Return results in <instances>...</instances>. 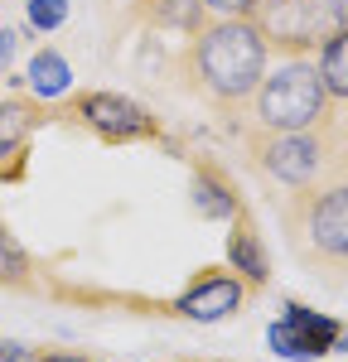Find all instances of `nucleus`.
I'll return each instance as SVG.
<instances>
[{
  "label": "nucleus",
  "instance_id": "obj_1",
  "mask_svg": "<svg viewBox=\"0 0 348 362\" xmlns=\"http://www.w3.org/2000/svg\"><path fill=\"white\" fill-rule=\"evenodd\" d=\"M271 54L252 20H203L179 54V78L203 107L223 121H237L247 97L257 92Z\"/></svg>",
  "mask_w": 348,
  "mask_h": 362
},
{
  "label": "nucleus",
  "instance_id": "obj_2",
  "mask_svg": "<svg viewBox=\"0 0 348 362\" xmlns=\"http://www.w3.org/2000/svg\"><path fill=\"white\" fill-rule=\"evenodd\" d=\"M237 150L271 198L315 189L348 174V121L334 116L310 131H237Z\"/></svg>",
  "mask_w": 348,
  "mask_h": 362
},
{
  "label": "nucleus",
  "instance_id": "obj_3",
  "mask_svg": "<svg viewBox=\"0 0 348 362\" xmlns=\"http://www.w3.org/2000/svg\"><path fill=\"white\" fill-rule=\"evenodd\" d=\"M276 223L286 232L290 251L319 271L324 280H344L348 271V174L315 189L276 194Z\"/></svg>",
  "mask_w": 348,
  "mask_h": 362
},
{
  "label": "nucleus",
  "instance_id": "obj_4",
  "mask_svg": "<svg viewBox=\"0 0 348 362\" xmlns=\"http://www.w3.org/2000/svg\"><path fill=\"white\" fill-rule=\"evenodd\" d=\"M344 112L348 107L329 102V92L319 87L310 58H281L261 73L257 92L247 97L242 116L232 121V136L237 131H310V126H324Z\"/></svg>",
  "mask_w": 348,
  "mask_h": 362
},
{
  "label": "nucleus",
  "instance_id": "obj_5",
  "mask_svg": "<svg viewBox=\"0 0 348 362\" xmlns=\"http://www.w3.org/2000/svg\"><path fill=\"white\" fill-rule=\"evenodd\" d=\"M247 20L257 25L271 58H310L319 39L329 29H339L324 0H257Z\"/></svg>",
  "mask_w": 348,
  "mask_h": 362
},
{
  "label": "nucleus",
  "instance_id": "obj_6",
  "mask_svg": "<svg viewBox=\"0 0 348 362\" xmlns=\"http://www.w3.org/2000/svg\"><path fill=\"white\" fill-rule=\"evenodd\" d=\"M68 116L87 126L102 145H136V140H160V121L150 116V107H141L136 97L126 92H107V87H92L78 92L68 102Z\"/></svg>",
  "mask_w": 348,
  "mask_h": 362
},
{
  "label": "nucleus",
  "instance_id": "obj_7",
  "mask_svg": "<svg viewBox=\"0 0 348 362\" xmlns=\"http://www.w3.org/2000/svg\"><path fill=\"white\" fill-rule=\"evenodd\" d=\"M266 343H271V353H281L290 362H315L324 353H334V348H344V324L334 314L300 305V300H286L281 319L266 329Z\"/></svg>",
  "mask_w": 348,
  "mask_h": 362
},
{
  "label": "nucleus",
  "instance_id": "obj_8",
  "mask_svg": "<svg viewBox=\"0 0 348 362\" xmlns=\"http://www.w3.org/2000/svg\"><path fill=\"white\" fill-rule=\"evenodd\" d=\"M247 295H252V290L232 276L228 266H199L194 280L174 295L170 314L194 319V324H223V319H232L237 309L247 305Z\"/></svg>",
  "mask_w": 348,
  "mask_h": 362
},
{
  "label": "nucleus",
  "instance_id": "obj_9",
  "mask_svg": "<svg viewBox=\"0 0 348 362\" xmlns=\"http://www.w3.org/2000/svg\"><path fill=\"white\" fill-rule=\"evenodd\" d=\"M49 121V102L10 92L0 97V184H20L29 165V140Z\"/></svg>",
  "mask_w": 348,
  "mask_h": 362
},
{
  "label": "nucleus",
  "instance_id": "obj_10",
  "mask_svg": "<svg viewBox=\"0 0 348 362\" xmlns=\"http://www.w3.org/2000/svg\"><path fill=\"white\" fill-rule=\"evenodd\" d=\"M189 203H194V213H199L203 223H232L247 203L237 194V184H232V174L223 165H213V160H194V174H189Z\"/></svg>",
  "mask_w": 348,
  "mask_h": 362
},
{
  "label": "nucleus",
  "instance_id": "obj_11",
  "mask_svg": "<svg viewBox=\"0 0 348 362\" xmlns=\"http://www.w3.org/2000/svg\"><path fill=\"white\" fill-rule=\"evenodd\" d=\"M228 271L242 280L247 290H266V285H271V251H266V242H261V232H257V218H252L247 208L232 218Z\"/></svg>",
  "mask_w": 348,
  "mask_h": 362
},
{
  "label": "nucleus",
  "instance_id": "obj_12",
  "mask_svg": "<svg viewBox=\"0 0 348 362\" xmlns=\"http://www.w3.org/2000/svg\"><path fill=\"white\" fill-rule=\"evenodd\" d=\"M310 63H315V78H319V87L329 92V102L348 107V25L329 29V34L319 39V49L310 54Z\"/></svg>",
  "mask_w": 348,
  "mask_h": 362
},
{
  "label": "nucleus",
  "instance_id": "obj_13",
  "mask_svg": "<svg viewBox=\"0 0 348 362\" xmlns=\"http://www.w3.org/2000/svg\"><path fill=\"white\" fill-rule=\"evenodd\" d=\"M25 92L39 97V102H58L73 92V63L58 54V49H34L25 68Z\"/></svg>",
  "mask_w": 348,
  "mask_h": 362
},
{
  "label": "nucleus",
  "instance_id": "obj_14",
  "mask_svg": "<svg viewBox=\"0 0 348 362\" xmlns=\"http://www.w3.org/2000/svg\"><path fill=\"white\" fill-rule=\"evenodd\" d=\"M136 10L145 15L150 29H174V34H194L208 20L203 0H136Z\"/></svg>",
  "mask_w": 348,
  "mask_h": 362
},
{
  "label": "nucleus",
  "instance_id": "obj_15",
  "mask_svg": "<svg viewBox=\"0 0 348 362\" xmlns=\"http://www.w3.org/2000/svg\"><path fill=\"white\" fill-rule=\"evenodd\" d=\"M0 285H5V290H25V295L39 290V266H34V256L20 247V237L5 227V218H0Z\"/></svg>",
  "mask_w": 348,
  "mask_h": 362
},
{
  "label": "nucleus",
  "instance_id": "obj_16",
  "mask_svg": "<svg viewBox=\"0 0 348 362\" xmlns=\"http://www.w3.org/2000/svg\"><path fill=\"white\" fill-rule=\"evenodd\" d=\"M25 15H29V29H58L63 20H68V0H29L25 5Z\"/></svg>",
  "mask_w": 348,
  "mask_h": 362
},
{
  "label": "nucleus",
  "instance_id": "obj_17",
  "mask_svg": "<svg viewBox=\"0 0 348 362\" xmlns=\"http://www.w3.org/2000/svg\"><path fill=\"white\" fill-rule=\"evenodd\" d=\"M252 5H257V0H203L208 20H247Z\"/></svg>",
  "mask_w": 348,
  "mask_h": 362
},
{
  "label": "nucleus",
  "instance_id": "obj_18",
  "mask_svg": "<svg viewBox=\"0 0 348 362\" xmlns=\"http://www.w3.org/2000/svg\"><path fill=\"white\" fill-rule=\"evenodd\" d=\"M39 358V348H29L20 338H0V362H34Z\"/></svg>",
  "mask_w": 348,
  "mask_h": 362
},
{
  "label": "nucleus",
  "instance_id": "obj_19",
  "mask_svg": "<svg viewBox=\"0 0 348 362\" xmlns=\"http://www.w3.org/2000/svg\"><path fill=\"white\" fill-rule=\"evenodd\" d=\"M15 49H20V34H15V29H0V73H10Z\"/></svg>",
  "mask_w": 348,
  "mask_h": 362
},
{
  "label": "nucleus",
  "instance_id": "obj_20",
  "mask_svg": "<svg viewBox=\"0 0 348 362\" xmlns=\"http://www.w3.org/2000/svg\"><path fill=\"white\" fill-rule=\"evenodd\" d=\"M34 362H92V358H83V353H68V348H49V353H39Z\"/></svg>",
  "mask_w": 348,
  "mask_h": 362
},
{
  "label": "nucleus",
  "instance_id": "obj_21",
  "mask_svg": "<svg viewBox=\"0 0 348 362\" xmlns=\"http://www.w3.org/2000/svg\"><path fill=\"white\" fill-rule=\"evenodd\" d=\"M324 5H329V15H334L339 25H348V0H324Z\"/></svg>",
  "mask_w": 348,
  "mask_h": 362
},
{
  "label": "nucleus",
  "instance_id": "obj_22",
  "mask_svg": "<svg viewBox=\"0 0 348 362\" xmlns=\"http://www.w3.org/2000/svg\"><path fill=\"white\" fill-rule=\"evenodd\" d=\"M208 362H228V358H208Z\"/></svg>",
  "mask_w": 348,
  "mask_h": 362
}]
</instances>
